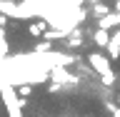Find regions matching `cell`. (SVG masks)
Masks as SVG:
<instances>
[]
</instances>
